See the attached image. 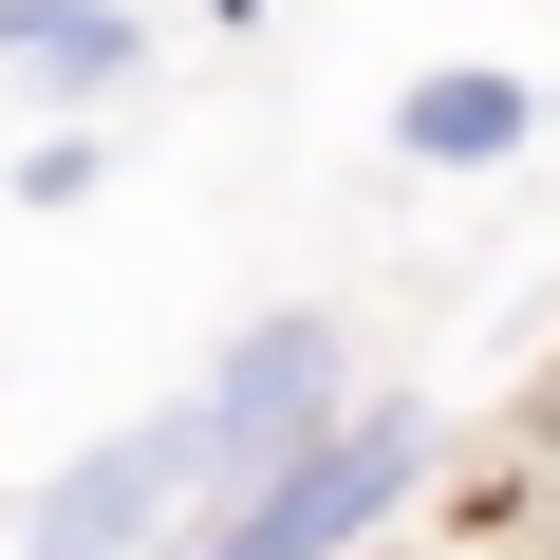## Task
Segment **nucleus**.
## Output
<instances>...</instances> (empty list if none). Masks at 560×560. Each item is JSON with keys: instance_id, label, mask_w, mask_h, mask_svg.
Returning <instances> with one entry per match:
<instances>
[{"instance_id": "obj_1", "label": "nucleus", "mask_w": 560, "mask_h": 560, "mask_svg": "<svg viewBox=\"0 0 560 560\" xmlns=\"http://www.w3.org/2000/svg\"><path fill=\"white\" fill-rule=\"evenodd\" d=\"M411 467H430V411H355V430H300V448H280L187 560H337L374 504H411Z\"/></svg>"}, {"instance_id": "obj_2", "label": "nucleus", "mask_w": 560, "mask_h": 560, "mask_svg": "<svg viewBox=\"0 0 560 560\" xmlns=\"http://www.w3.org/2000/svg\"><path fill=\"white\" fill-rule=\"evenodd\" d=\"M206 467H224V448H206V411H150L131 448L57 467V504H38V541H20V560H131V541H150V523H168Z\"/></svg>"}, {"instance_id": "obj_3", "label": "nucleus", "mask_w": 560, "mask_h": 560, "mask_svg": "<svg viewBox=\"0 0 560 560\" xmlns=\"http://www.w3.org/2000/svg\"><path fill=\"white\" fill-rule=\"evenodd\" d=\"M300 430H337V318H261V337L206 374V448L261 486L280 448H300Z\"/></svg>"}, {"instance_id": "obj_4", "label": "nucleus", "mask_w": 560, "mask_h": 560, "mask_svg": "<svg viewBox=\"0 0 560 560\" xmlns=\"http://www.w3.org/2000/svg\"><path fill=\"white\" fill-rule=\"evenodd\" d=\"M131 20L113 0H0V75H75V94H131Z\"/></svg>"}, {"instance_id": "obj_5", "label": "nucleus", "mask_w": 560, "mask_h": 560, "mask_svg": "<svg viewBox=\"0 0 560 560\" xmlns=\"http://www.w3.org/2000/svg\"><path fill=\"white\" fill-rule=\"evenodd\" d=\"M393 131H411L430 168H504V150H523V75H430Z\"/></svg>"}]
</instances>
